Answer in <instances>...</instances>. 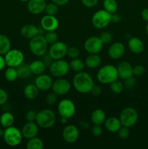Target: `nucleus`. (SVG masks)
<instances>
[{
    "label": "nucleus",
    "instance_id": "obj_1",
    "mask_svg": "<svg viewBox=\"0 0 148 149\" xmlns=\"http://www.w3.org/2000/svg\"><path fill=\"white\" fill-rule=\"evenodd\" d=\"M73 84L78 93L81 94H86L91 93L94 82L92 77L87 72L80 71L74 76Z\"/></svg>",
    "mask_w": 148,
    "mask_h": 149
},
{
    "label": "nucleus",
    "instance_id": "obj_2",
    "mask_svg": "<svg viewBox=\"0 0 148 149\" xmlns=\"http://www.w3.org/2000/svg\"><path fill=\"white\" fill-rule=\"evenodd\" d=\"M97 78L99 82L101 84H111L119 78L117 67L110 64L104 65L99 69L97 74Z\"/></svg>",
    "mask_w": 148,
    "mask_h": 149
},
{
    "label": "nucleus",
    "instance_id": "obj_3",
    "mask_svg": "<svg viewBox=\"0 0 148 149\" xmlns=\"http://www.w3.org/2000/svg\"><path fill=\"white\" fill-rule=\"evenodd\" d=\"M29 49L35 56L42 57L48 51V43L44 36L39 34L30 39Z\"/></svg>",
    "mask_w": 148,
    "mask_h": 149
},
{
    "label": "nucleus",
    "instance_id": "obj_4",
    "mask_svg": "<svg viewBox=\"0 0 148 149\" xmlns=\"http://www.w3.org/2000/svg\"><path fill=\"white\" fill-rule=\"evenodd\" d=\"M36 122L39 127L49 129L55 125L56 122V114L50 109H43L37 113Z\"/></svg>",
    "mask_w": 148,
    "mask_h": 149
},
{
    "label": "nucleus",
    "instance_id": "obj_5",
    "mask_svg": "<svg viewBox=\"0 0 148 149\" xmlns=\"http://www.w3.org/2000/svg\"><path fill=\"white\" fill-rule=\"evenodd\" d=\"M22 132L15 127H9L5 128L3 135L4 142L7 145L11 147H15L20 145L23 140Z\"/></svg>",
    "mask_w": 148,
    "mask_h": 149
},
{
    "label": "nucleus",
    "instance_id": "obj_6",
    "mask_svg": "<svg viewBox=\"0 0 148 149\" xmlns=\"http://www.w3.org/2000/svg\"><path fill=\"white\" fill-rule=\"evenodd\" d=\"M139 114L137 111L132 107H126L121 111L119 116L122 126L130 128L134 126L138 122Z\"/></svg>",
    "mask_w": 148,
    "mask_h": 149
},
{
    "label": "nucleus",
    "instance_id": "obj_7",
    "mask_svg": "<svg viewBox=\"0 0 148 149\" xmlns=\"http://www.w3.org/2000/svg\"><path fill=\"white\" fill-rule=\"evenodd\" d=\"M111 23V14L105 10L95 12L91 17L93 26L97 29H103Z\"/></svg>",
    "mask_w": 148,
    "mask_h": 149
},
{
    "label": "nucleus",
    "instance_id": "obj_8",
    "mask_svg": "<svg viewBox=\"0 0 148 149\" xmlns=\"http://www.w3.org/2000/svg\"><path fill=\"white\" fill-rule=\"evenodd\" d=\"M70 69V65L66 61L63 59L55 60L52 62L49 65V71L52 76L57 78H61L68 74Z\"/></svg>",
    "mask_w": 148,
    "mask_h": 149
},
{
    "label": "nucleus",
    "instance_id": "obj_9",
    "mask_svg": "<svg viewBox=\"0 0 148 149\" xmlns=\"http://www.w3.org/2000/svg\"><path fill=\"white\" fill-rule=\"evenodd\" d=\"M57 111L60 117L70 119L75 115L76 108L73 101L70 99L65 98L62 99L58 103Z\"/></svg>",
    "mask_w": 148,
    "mask_h": 149
},
{
    "label": "nucleus",
    "instance_id": "obj_10",
    "mask_svg": "<svg viewBox=\"0 0 148 149\" xmlns=\"http://www.w3.org/2000/svg\"><path fill=\"white\" fill-rule=\"evenodd\" d=\"M24 58V54L23 52L17 49H11L4 55L6 65L8 67L17 68L23 63Z\"/></svg>",
    "mask_w": 148,
    "mask_h": 149
},
{
    "label": "nucleus",
    "instance_id": "obj_11",
    "mask_svg": "<svg viewBox=\"0 0 148 149\" xmlns=\"http://www.w3.org/2000/svg\"><path fill=\"white\" fill-rule=\"evenodd\" d=\"M68 48V46L65 42L57 41L49 47L47 51L48 55L53 61L63 59L67 55Z\"/></svg>",
    "mask_w": 148,
    "mask_h": 149
},
{
    "label": "nucleus",
    "instance_id": "obj_12",
    "mask_svg": "<svg viewBox=\"0 0 148 149\" xmlns=\"http://www.w3.org/2000/svg\"><path fill=\"white\" fill-rule=\"evenodd\" d=\"M102 42L100 37L92 36L89 37L84 42V49L89 54H98L103 48Z\"/></svg>",
    "mask_w": 148,
    "mask_h": 149
},
{
    "label": "nucleus",
    "instance_id": "obj_13",
    "mask_svg": "<svg viewBox=\"0 0 148 149\" xmlns=\"http://www.w3.org/2000/svg\"><path fill=\"white\" fill-rule=\"evenodd\" d=\"M71 88V84L66 79L59 78L53 81L52 84V91L57 95H65L68 94Z\"/></svg>",
    "mask_w": 148,
    "mask_h": 149
},
{
    "label": "nucleus",
    "instance_id": "obj_14",
    "mask_svg": "<svg viewBox=\"0 0 148 149\" xmlns=\"http://www.w3.org/2000/svg\"><path fill=\"white\" fill-rule=\"evenodd\" d=\"M79 130L73 125H68L62 130V138L68 143H74L79 138Z\"/></svg>",
    "mask_w": 148,
    "mask_h": 149
},
{
    "label": "nucleus",
    "instance_id": "obj_15",
    "mask_svg": "<svg viewBox=\"0 0 148 149\" xmlns=\"http://www.w3.org/2000/svg\"><path fill=\"white\" fill-rule=\"evenodd\" d=\"M41 27L45 31H56L59 27V20L55 16L46 15L41 20Z\"/></svg>",
    "mask_w": 148,
    "mask_h": 149
},
{
    "label": "nucleus",
    "instance_id": "obj_16",
    "mask_svg": "<svg viewBox=\"0 0 148 149\" xmlns=\"http://www.w3.org/2000/svg\"><path fill=\"white\" fill-rule=\"evenodd\" d=\"M53 80L49 75L42 74L38 75L35 79V84L41 91H46L52 88Z\"/></svg>",
    "mask_w": 148,
    "mask_h": 149
},
{
    "label": "nucleus",
    "instance_id": "obj_17",
    "mask_svg": "<svg viewBox=\"0 0 148 149\" xmlns=\"http://www.w3.org/2000/svg\"><path fill=\"white\" fill-rule=\"evenodd\" d=\"M39 125L35 122H27L22 128V135L26 139L29 140L36 137L39 133Z\"/></svg>",
    "mask_w": 148,
    "mask_h": 149
},
{
    "label": "nucleus",
    "instance_id": "obj_18",
    "mask_svg": "<svg viewBox=\"0 0 148 149\" xmlns=\"http://www.w3.org/2000/svg\"><path fill=\"white\" fill-rule=\"evenodd\" d=\"M126 52L125 45L122 42H115L108 49V55L112 59L118 60L123 56Z\"/></svg>",
    "mask_w": 148,
    "mask_h": 149
},
{
    "label": "nucleus",
    "instance_id": "obj_19",
    "mask_svg": "<svg viewBox=\"0 0 148 149\" xmlns=\"http://www.w3.org/2000/svg\"><path fill=\"white\" fill-rule=\"evenodd\" d=\"M46 5L45 0H29L28 1L27 8L29 13L36 15L44 11Z\"/></svg>",
    "mask_w": 148,
    "mask_h": 149
},
{
    "label": "nucleus",
    "instance_id": "obj_20",
    "mask_svg": "<svg viewBox=\"0 0 148 149\" xmlns=\"http://www.w3.org/2000/svg\"><path fill=\"white\" fill-rule=\"evenodd\" d=\"M117 70L119 77L122 79H127L133 76V67L131 65V63L126 61L120 63L118 65Z\"/></svg>",
    "mask_w": 148,
    "mask_h": 149
},
{
    "label": "nucleus",
    "instance_id": "obj_21",
    "mask_svg": "<svg viewBox=\"0 0 148 149\" xmlns=\"http://www.w3.org/2000/svg\"><path fill=\"white\" fill-rule=\"evenodd\" d=\"M22 36L26 39H31L39 34V29L33 24H26L20 29Z\"/></svg>",
    "mask_w": 148,
    "mask_h": 149
},
{
    "label": "nucleus",
    "instance_id": "obj_22",
    "mask_svg": "<svg viewBox=\"0 0 148 149\" xmlns=\"http://www.w3.org/2000/svg\"><path fill=\"white\" fill-rule=\"evenodd\" d=\"M128 46L131 52L134 54H140L145 49L143 42L138 37H131L129 40Z\"/></svg>",
    "mask_w": 148,
    "mask_h": 149
},
{
    "label": "nucleus",
    "instance_id": "obj_23",
    "mask_svg": "<svg viewBox=\"0 0 148 149\" xmlns=\"http://www.w3.org/2000/svg\"><path fill=\"white\" fill-rule=\"evenodd\" d=\"M104 124L106 130L111 133L117 132L120 128V127L122 126L119 118L114 117V116H111V117L106 119Z\"/></svg>",
    "mask_w": 148,
    "mask_h": 149
},
{
    "label": "nucleus",
    "instance_id": "obj_24",
    "mask_svg": "<svg viewBox=\"0 0 148 149\" xmlns=\"http://www.w3.org/2000/svg\"><path fill=\"white\" fill-rule=\"evenodd\" d=\"M91 120L94 125H102L106 120L105 112L101 109H95L91 114Z\"/></svg>",
    "mask_w": 148,
    "mask_h": 149
},
{
    "label": "nucleus",
    "instance_id": "obj_25",
    "mask_svg": "<svg viewBox=\"0 0 148 149\" xmlns=\"http://www.w3.org/2000/svg\"><path fill=\"white\" fill-rule=\"evenodd\" d=\"M24 96L28 100H34L39 94V90L35 84H28L25 87Z\"/></svg>",
    "mask_w": 148,
    "mask_h": 149
},
{
    "label": "nucleus",
    "instance_id": "obj_26",
    "mask_svg": "<svg viewBox=\"0 0 148 149\" xmlns=\"http://www.w3.org/2000/svg\"><path fill=\"white\" fill-rule=\"evenodd\" d=\"M101 57L98 54H89L85 60V65L89 68H96L101 64Z\"/></svg>",
    "mask_w": 148,
    "mask_h": 149
},
{
    "label": "nucleus",
    "instance_id": "obj_27",
    "mask_svg": "<svg viewBox=\"0 0 148 149\" xmlns=\"http://www.w3.org/2000/svg\"><path fill=\"white\" fill-rule=\"evenodd\" d=\"M29 65H30L31 73L35 75H40V74H44L46 71V66L42 61H39V60L33 61L29 64Z\"/></svg>",
    "mask_w": 148,
    "mask_h": 149
},
{
    "label": "nucleus",
    "instance_id": "obj_28",
    "mask_svg": "<svg viewBox=\"0 0 148 149\" xmlns=\"http://www.w3.org/2000/svg\"><path fill=\"white\" fill-rule=\"evenodd\" d=\"M15 122V116L10 112H4L0 116V124L4 128L12 126Z\"/></svg>",
    "mask_w": 148,
    "mask_h": 149
},
{
    "label": "nucleus",
    "instance_id": "obj_29",
    "mask_svg": "<svg viewBox=\"0 0 148 149\" xmlns=\"http://www.w3.org/2000/svg\"><path fill=\"white\" fill-rule=\"evenodd\" d=\"M16 69H17V71L18 78L23 79H26L28 78L30 74H32L29 64L24 63H23L19 66H17Z\"/></svg>",
    "mask_w": 148,
    "mask_h": 149
},
{
    "label": "nucleus",
    "instance_id": "obj_30",
    "mask_svg": "<svg viewBox=\"0 0 148 149\" xmlns=\"http://www.w3.org/2000/svg\"><path fill=\"white\" fill-rule=\"evenodd\" d=\"M11 49V42L7 36L0 34V55H4Z\"/></svg>",
    "mask_w": 148,
    "mask_h": 149
},
{
    "label": "nucleus",
    "instance_id": "obj_31",
    "mask_svg": "<svg viewBox=\"0 0 148 149\" xmlns=\"http://www.w3.org/2000/svg\"><path fill=\"white\" fill-rule=\"evenodd\" d=\"M26 148L27 149H42L44 148V143L41 138L34 137L28 140Z\"/></svg>",
    "mask_w": 148,
    "mask_h": 149
},
{
    "label": "nucleus",
    "instance_id": "obj_32",
    "mask_svg": "<svg viewBox=\"0 0 148 149\" xmlns=\"http://www.w3.org/2000/svg\"><path fill=\"white\" fill-rule=\"evenodd\" d=\"M103 7L104 10L113 14L117 12L118 8V4L116 0H104L103 1Z\"/></svg>",
    "mask_w": 148,
    "mask_h": 149
},
{
    "label": "nucleus",
    "instance_id": "obj_33",
    "mask_svg": "<svg viewBox=\"0 0 148 149\" xmlns=\"http://www.w3.org/2000/svg\"><path fill=\"white\" fill-rule=\"evenodd\" d=\"M70 68L72 69L73 71H75V72H80L84 70V67H85V63L82 61V60L79 59V58H74L72 61L70 62L69 63Z\"/></svg>",
    "mask_w": 148,
    "mask_h": 149
},
{
    "label": "nucleus",
    "instance_id": "obj_34",
    "mask_svg": "<svg viewBox=\"0 0 148 149\" xmlns=\"http://www.w3.org/2000/svg\"><path fill=\"white\" fill-rule=\"evenodd\" d=\"M4 77H5L7 81H10V82L15 81L18 78L16 68H14V67H9V68H7L6 69L5 72H4Z\"/></svg>",
    "mask_w": 148,
    "mask_h": 149
},
{
    "label": "nucleus",
    "instance_id": "obj_35",
    "mask_svg": "<svg viewBox=\"0 0 148 149\" xmlns=\"http://www.w3.org/2000/svg\"><path fill=\"white\" fill-rule=\"evenodd\" d=\"M58 7L59 6H57L56 4H55V3L52 1V2L46 4V7H45L44 12L46 13V15L55 16L58 13V11H59Z\"/></svg>",
    "mask_w": 148,
    "mask_h": 149
},
{
    "label": "nucleus",
    "instance_id": "obj_36",
    "mask_svg": "<svg viewBox=\"0 0 148 149\" xmlns=\"http://www.w3.org/2000/svg\"><path fill=\"white\" fill-rule=\"evenodd\" d=\"M110 84V90L112 93H115V94H120L123 92V89H124V85L121 81L116 80V81L112 82Z\"/></svg>",
    "mask_w": 148,
    "mask_h": 149
},
{
    "label": "nucleus",
    "instance_id": "obj_37",
    "mask_svg": "<svg viewBox=\"0 0 148 149\" xmlns=\"http://www.w3.org/2000/svg\"><path fill=\"white\" fill-rule=\"evenodd\" d=\"M48 45H52L58 41V34L56 33L55 31H46V34L44 36Z\"/></svg>",
    "mask_w": 148,
    "mask_h": 149
},
{
    "label": "nucleus",
    "instance_id": "obj_38",
    "mask_svg": "<svg viewBox=\"0 0 148 149\" xmlns=\"http://www.w3.org/2000/svg\"><path fill=\"white\" fill-rule=\"evenodd\" d=\"M118 136L121 140H126L130 136V130L127 127L121 126L117 132Z\"/></svg>",
    "mask_w": 148,
    "mask_h": 149
},
{
    "label": "nucleus",
    "instance_id": "obj_39",
    "mask_svg": "<svg viewBox=\"0 0 148 149\" xmlns=\"http://www.w3.org/2000/svg\"><path fill=\"white\" fill-rule=\"evenodd\" d=\"M67 55L69 58H77L80 55V50L78 47H71L68 48V51H67Z\"/></svg>",
    "mask_w": 148,
    "mask_h": 149
},
{
    "label": "nucleus",
    "instance_id": "obj_40",
    "mask_svg": "<svg viewBox=\"0 0 148 149\" xmlns=\"http://www.w3.org/2000/svg\"><path fill=\"white\" fill-rule=\"evenodd\" d=\"M100 39L104 45H107L111 42L113 39V35L109 31H104L100 34Z\"/></svg>",
    "mask_w": 148,
    "mask_h": 149
},
{
    "label": "nucleus",
    "instance_id": "obj_41",
    "mask_svg": "<svg viewBox=\"0 0 148 149\" xmlns=\"http://www.w3.org/2000/svg\"><path fill=\"white\" fill-rule=\"evenodd\" d=\"M57 100V95L55 94L54 92L49 93V94L46 95V102L47 103L48 105L52 106V105H54L56 103Z\"/></svg>",
    "mask_w": 148,
    "mask_h": 149
},
{
    "label": "nucleus",
    "instance_id": "obj_42",
    "mask_svg": "<svg viewBox=\"0 0 148 149\" xmlns=\"http://www.w3.org/2000/svg\"><path fill=\"white\" fill-rule=\"evenodd\" d=\"M145 72V68L142 65H136L133 67V76L136 77H141Z\"/></svg>",
    "mask_w": 148,
    "mask_h": 149
},
{
    "label": "nucleus",
    "instance_id": "obj_43",
    "mask_svg": "<svg viewBox=\"0 0 148 149\" xmlns=\"http://www.w3.org/2000/svg\"><path fill=\"white\" fill-rule=\"evenodd\" d=\"M37 113L35 110H29L26 113V119L27 122H36Z\"/></svg>",
    "mask_w": 148,
    "mask_h": 149
},
{
    "label": "nucleus",
    "instance_id": "obj_44",
    "mask_svg": "<svg viewBox=\"0 0 148 149\" xmlns=\"http://www.w3.org/2000/svg\"><path fill=\"white\" fill-rule=\"evenodd\" d=\"M136 84V79L133 77H130V78L127 79H125V83H124V87L127 89H132L135 87Z\"/></svg>",
    "mask_w": 148,
    "mask_h": 149
},
{
    "label": "nucleus",
    "instance_id": "obj_45",
    "mask_svg": "<svg viewBox=\"0 0 148 149\" xmlns=\"http://www.w3.org/2000/svg\"><path fill=\"white\" fill-rule=\"evenodd\" d=\"M8 100V94L4 89L0 88V106L5 104Z\"/></svg>",
    "mask_w": 148,
    "mask_h": 149
},
{
    "label": "nucleus",
    "instance_id": "obj_46",
    "mask_svg": "<svg viewBox=\"0 0 148 149\" xmlns=\"http://www.w3.org/2000/svg\"><path fill=\"white\" fill-rule=\"evenodd\" d=\"M91 133L94 136L100 137L102 133V128L101 125H94L93 127L91 128Z\"/></svg>",
    "mask_w": 148,
    "mask_h": 149
},
{
    "label": "nucleus",
    "instance_id": "obj_47",
    "mask_svg": "<svg viewBox=\"0 0 148 149\" xmlns=\"http://www.w3.org/2000/svg\"><path fill=\"white\" fill-rule=\"evenodd\" d=\"M81 1L83 5L85 6L86 7H88V8L95 7L99 2V0H81Z\"/></svg>",
    "mask_w": 148,
    "mask_h": 149
},
{
    "label": "nucleus",
    "instance_id": "obj_48",
    "mask_svg": "<svg viewBox=\"0 0 148 149\" xmlns=\"http://www.w3.org/2000/svg\"><path fill=\"white\" fill-rule=\"evenodd\" d=\"M91 93L93 95L97 97V96H100L102 94V87L100 85L94 84L92 89H91Z\"/></svg>",
    "mask_w": 148,
    "mask_h": 149
},
{
    "label": "nucleus",
    "instance_id": "obj_49",
    "mask_svg": "<svg viewBox=\"0 0 148 149\" xmlns=\"http://www.w3.org/2000/svg\"><path fill=\"white\" fill-rule=\"evenodd\" d=\"M121 20V17L119 14L115 13L111 14V23H118Z\"/></svg>",
    "mask_w": 148,
    "mask_h": 149
},
{
    "label": "nucleus",
    "instance_id": "obj_50",
    "mask_svg": "<svg viewBox=\"0 0 148 149\" xmlns=\"http://www.w3.org/2000/svg\"><path fill=\"white\" fill-rule=\"evenodd\" d=\"M42 57H43V59H42L41 61L44 63V64L46 65V66H47V65H50V64L52 63V62L53 60L50 58V56L48 55V53L47 54L46 53L44 55H43Z\"/></svg>",
    "mask_w": 148,
    "mask_h": 149
},
{
    "label": "nucleus",
    "instance_id": "obj_51",
    "mask_svg": "<svg viewBox=\"0 0 148 149\" xmlns=\"http://www.w3.org/2000/svg\"><path fill=\"white\" fill-rule=\"evenodd\" d=\"M52 1L57 6H65L68 4L69 0H52Z\"/></svg>",
    "mask_w": 148,
    "mask_h": 149
},
{
    "label": "nucleus",
    "instance_id": "obj_52",
    "mask_svg": "<svg viewBox=\"0 0 148 149\" xmlns=\"http://www.w3.org/2000/svg\"><path fill=\"white\" fill-rule=\"evenodd\" d=\"M141 15H142V19L144 20H145L146 22H148V8L143 9L142 13H141Z\"/></svg>",
    "mask_w": 148,
    "mask_h": 149
},
{
    "label": "nucleus",
    "instance_id": "obj_53",
    "mask_svg": "<svg viewBox=\"0 0 148 149\" xmlns=\"http://www.w3.org/2000/svg\"><path fill=\"white\" fill-rule=\"evenodd\" d=\"M6 62L4 57L2 56V55H0V71H2L6 66Z\"/></svg>",
    "mask_w": 148,
    "mask_h": 149
},
{
    "label": "nucleus",
    "instance_id": "obj_54",
    "mask_svg": "<svg viewBox=\"0 0 148 149\" xmlns=\"http://www.w3.org/2000/svg\"><path fill=\"white\" fill-rule=\"evenodd\" d=\"M68 119H67V118L61 117L60 122H61V124H62V125H66V124L68 123Z\"/></svg>",
    "mask_w": 148,
    "mask_h": 149
},
{
    "label": "nucleus",
    "instance_id": "obj_55",
    "mask_svg": "<svg viewBox=\"0 0 148 149\" xmlns=\"http://www.w3.org/2000/svg\"><path fill=\"white\" fill-rule=\"evenodd\" d=\"M4 133V130L2 129H0V137H3Z\"/></svg>",
    "mask_w": 148,
    "mask_h": 149
},
{
    "label": "nucleus",
    "instance_id": "obj_56",
    "mask_svg": "<svg viewBox=\"0 0 148 149\" xmlns=\"http://www.w3.org/2000/svg\"><path fill=\"white\" fill-rule=\"evenodd\" d=\"M145 30H146V33H147V36H148V22H147V25H146V29H145Z\"/></svg>",
    "mask_w": 148,
    "mask_h": 149
},
{
    "label": "nucleus",
    "instance_id": "obj_57",
    "mask_svg": "<svg viewBox=\"0 0 148 149\" xmlns=\"http://www.w3.org/2000/svg\"><path fill=\"white\" fill-rule=\"evenodd\" d=\"M19 1H23V2H28V1L29 0H19Z\"/></svg>",
    "mask_w": 148,
    "mask_h": 149
}]
</instances>
